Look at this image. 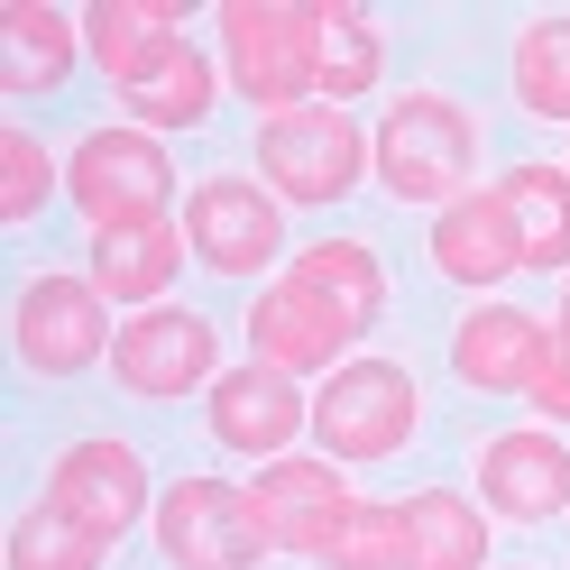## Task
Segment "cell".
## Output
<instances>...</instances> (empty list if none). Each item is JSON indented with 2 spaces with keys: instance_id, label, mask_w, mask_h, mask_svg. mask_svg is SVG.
Wrapping results in <instances>:
<instances>
[{
  "instance_id": "obj_1",
  "label": "cell",
  "mask_w": 570,
  "mask_h": 570,
  "mask_svg": "<svg viewBox=\"0 0 570 570\" xmlns=\"http://www.w3.org/2000/svg\"><path fill=\"white\" fill-rule=\"evenodd\" d=\"M212 28H222V75H230V92H239L258 120L313 111V92H323V38H313V10H304V0H230Z\"/></svg>"
},
{
  "instance_id": "obj_2",
  "label": "cell",
  "mask_w": 570,
  "mask_h": 570,
  "mask_svg": "<svg viewBox=\"0 0 570 570\" xmlns=\"http://www.w3.org/2000/svg\"><path fill=\"white\" fill-rule=\"evenodd\" d=\"M479 175V120L460 111L451 92H405L396 111L377 120V185L396 203H433L451 212Z\"/></svg>"
},
{
  "instance_id": "obj_3",
  "label": "cell",
  "mask_w": 570,
  "mask_h": 570,
  "mask_svg": "<svg viewBox=\"0 0 570 570\" xmlns=\"http://www.w3.org/2000/svg\"><path fill=\"white\" fill-rule=\"evenodd\" d=\"M65 194H75V212L101 230H148L166 222L175 203V166H166V138L157 129H92L75 157H65Z\"/></svg>"
},
{
  "instance_id": "obj_4",
  "label": "cell",
  "mask_w": 570,
  "mask_h": 570,
  "mask_svg": "<svg viewBox=\"0 0 570 570\" xmlns=\"http://www.w3.org/2000/svg\"><path fill=\"white\" fill-rule=\"evenodd\" d=\"M414 377L396 360H341L323 377V396H313V442H323V460H341V470H360V460H396L414 442Z\"/></svg>"
},
{
  "instance_id": "obj_5",
  "label": "cell",
  "mask_w": 570,
  "mask_h": 570,
  "mask_svg": "<svg viewBox=\"0 0 570 570\" xmlns=\"http://www.w3.org/2000/svg\"><path fill=\"white\" fill-rule=\"evenodd\" d=\"M368 166H377V138L350 111H332V101L258 120V175H267V194H285V203H341Z\"/></svg>"
},
{
  "instance_id": "obj_6",
  "label": "cell",
  "mask_w": 570,
  "mask_h": 570,
  "mask_svg": "<svg viewBox=\"0 0 570 570\" xmlns=\"http://www.w3.org/2000/svg\"><path fill=\"white\" fill-rule=\"evenodd\" d=\"M239 507H248V524H258L267 552H285V561H323L332 533L360 515V497H350L341 460H295V451H285V460H267V470L239 488Z\"/></svg>"
},
{
  "instance_id": "obj_7",
  "label": "cell",
  "mask_w": 570,
  "mask_h": 570,
  "mask_svg": "<svg viewBox=\"0 0 570 570\" xmlns=\"http://www.w3.org/2000/svg\"><path fill=\"white\" fill-rule=\"evenodd\" d=\"M19 368H38V377H75L92 360H111V295H101L92 276H38L19 295Z\"/></svg>"
},
{
  "instance_id": "obj_8",
  "label": "cell",
  "mask_w": 570,
  "mask_h": 570,
  "mask_svg": "<svg viewBox=\"0 0 570 570\" xmlns=\"http://www.w3.org/2000/svg\"><path fill=\"white\" fill-rule=\"evenodd\" d=\"M47 507H56V515H75L83 533H101V543H120L138 515H157V507H148V470H138V451H129L120 433H83V442H65V451H56V470H47Z\"/></svg>"
},
{
  "instance_id": "obj_9",
  "label": "cell",
  "mask_w": 570,
  "mask_h": 570,
  "mask_svg": "<svg viewBox=\"0 0 570 570\" xmlns=\"http://www.w3.org/2000/svg\"><path fill=\"white\" fill-rule=\"evenodd\" d=\"M157 552L175 570H258L267 561V543H258V524H248L230 479H175V488H157Z\"/></svg>"
},
{
  "instance_id": "obj_10",
  "label": "cell",
  "mask_w": 570,
  "mask_h": 570,
  "mask_svg": "<svg viewBox=\"0 0 570 570\" xmlns=\"http://www.w3.org/2000/svg\"><path fill=\"white\" fill-rule=\"evenodd\" d=\"M212 442L222 451H239V460H285V442L295 433H313V396L285 368H267V360H248V368H222L212 377Z\"/></svg>"
},
{
  "instance_id": "obj_11",
  "label": "cell",
  "mask_w": 570,
  "mask_h": 570,
  "mask_svg": "<svg viewBox=\"0 0 570 570\" xmlns=\"http://www.w3.org/2000/svg\"><path fill=\"white\" fill-rule=\"evenodd\" d=\"M185 239H194V258L212 276H258L285 248V212L267 203V185H248V175H212L185 203Z\"/></svg>"
},
{
  "instance_id": "obj_12",
  "label": "cell",
  "mask_w": 570,
  "mask_h": 570,
  "mask_svg": "<svg viewBox=\"0 0 570 570\" xmlns=\"http://www.w3.org/2000/svg\"><path fill=\"white\" fill-rule=\"evenodd\" d=\"M212 360H222V341H212V323L185 313V304L138 313V323H120V341H111V377L129 386V396H157V405L212 386Z\"/></svg>"
},
{
  "instance_id": "obj_13",
  "label": "cell",
  "mask_w": 570,
  "mask_h": 570,
  "mask_svg": "<svg viewBox=\"0 0 570 570\" xmlns=\"http://www.w3.org/2000/svg\"><path fill=\"white\" fill-rule=\"evenodd\" d=\"M350 341H360V332H350L323 295H304L295 276H276L267 295L248 304V350H258L267 368H285V377H313V368L332 377L350 360Z\"/></svg>"
},
{
  "instance_id": "obj_14",
  "label": "cell",
  "mask_w": 570,
  "mask_h": 570,
  "mask_svg": "<svg viewBox=\"0 0 570 570\" xmlns=\"http://www.w3.org/2000/svg\"><path fill=\"white\" fill-rule=\"evenodd\" d=\"M479 488H488V515L552 524L570 507V442L561 433H497V442H479Z\"/></svg>"
},
{
  "instance_id": "obj_15",
  "label": "cell",
  "mask_w": 570,
  "mask_h": 570,
  "mask_svg": "<svg viewBox=\"0 0 570 570\" xmlns=\"http://www.w3.org/2000/svg\"><path fill=\"white\" fill-rule=\"evenodd\" d=\"M83 47H92L101 75L129 92V83H148L157 65L185 47V10H175V0H92L83 10Z\"/></svg>"
},
{
  "instance_id": "obj_16",
  "label": "cell",
  "mask_w": 570,
  "mask_h": 570,
  "mask_svg": "<svg viewBox=\"0 0 570 570\" xmlns=\"http://www.w3.org/2000/svg\"><path fill=\"white\" fill-rule=\"evenodd\" d=\"M543 323L515 304H479V313H460V332H451V368L460 386H479V396H507V386H533V368H543Z\"/></svg>"
},
{
  "instance_id": "obj_17",
  "label": "cell",
  "mask_w": 570,
  "mask_h": 570,
  "mask_svg": "<svg viewBox=\"0 0 570 570\" xmlns=\"http://www.w3.org/2000/svg\"><path fill=\"white\" fill-rule=\"evenodd\" d=\"M433 267L451 285H497V276H524V248L507 222V194H460L451 212H433Z\"/></svg>"
},
{
  "instance_id": "obj_18",
  "label": "cell",
  "mask_w": 570,
  "mask_h": 570,
  "mask_svg": "<svg viewBox=\"0 0 570 570\" xmlns=\"http://www.w3.org/2000/svg\"><path fill=\"white\" fill-rule=\"evenodd\" d=\"M75 56H83V19L47 10V0H10V10H0V83H10L19 101L56 92L65 75H75Z\"/></svg>"
},
{
  "instance_id": "obj_19",
  "label": "cell",
  "mask_w": 570,
  "mask_h": 570,
  "mask_svg": "<svg viewBox=\"0 0 570 570\" xmlns=\"http://www.w3.org/2000/svg\"><path fill=\"white\" fill-rule=\"evenodd\" d=\"M185 230H175V222H148V230H101L92 239V285H101V295H111V304H138V313H157V295H166V285H175V267H185Z\"/></svg>"
},
{
  "instance_id": "obj_20",
  "label": "cell",
  "mask_w": 570,
  "mask_h": 570,
  "mask_svg": "<svg viewBox=\"0 0 570 570\" xmlns=\"http://www.w3.org/2000/svg\"><path fill=\"white\" fill-rule=\"evenodd\" d=\"M488 561V507L460 488L405 497V570H479Z\"/></svg>"
},
{
  "instance_id": "obj_21",
  "label": "cell",
  "mask_w": 570,
  "mask_h": 570,
  "mask_svg": "<svg viewBox=\"0 0 570 570\" xmlns=\"http://www.w3.org/2000/svg\"><path fill=\"white\" fill-rule=\"evenodd\" d=\"M497 194H507V222H515V248H524V267H543L561 276L570 267V166H507L497 175Z\"/></svg>"
},
{
  "instance_id": "obj_22",
  "label": "cell",
  "mask_w": 570,
  "mask_h": 570,
  "mask_svg": "<svg viewBox=\"0 0 570 570\" xmlns=\"http://www.w3.org/2000/svg\"><path fill=\"white\" fill-rule=\"evenodd\" d=\"M285 276H295L304 295H323L350 332H377V313H386V267H377L368 239H313Z\"/></svg>"
},
{
  "instance_id": "obj_23",
  "label": "cell",
  "mask_w": 570,
  "mask_h": 570,
  "mask_svg": "<svg viewBox=\"0 0 570 570\" xmlns=\"http://www.w3.org/2000/svg\"><path fill=\"white\" fill-rule=\"evenodd\" d=\"M313 38H323V101L332 111H350L360 92H377L386 38H377V19L360 10V0H323V10H313Z\"/></svg>"
},
{
  "instance_id": "obj_24",
  "label": "cell",
  "mask_w": 570,
  "mask_h": 570,
  "mask_svg": "<svg viewBox=\"0 0 570 570\" xmlns=\"http://www.w3.org/2000/svg\"><path fill=\"white\" fill-rule=\"evenodd\" d=\"M212 83H222V75H212V56L185 38V47H175L148 83H129L120 101H129V120H138V129H203V111H212Z\"/></svg>"
},
{
  "instance_id": "obj_25",
  "label": "cell",
  "mask_w": 570,
  "mask_h": 570,
  "mask_svg": "<svg viewBox=\"0 0 570 570\" xmlns=\"http://www.w3.org/2000/svg\"><path fill=\"white\" fill-rule=\"evenodd\" d=\"M515 101L533 120H570V19H533L515 38Z\"/></svg>"
},
{
  "instance_id": "obj_26",
  "label": "cell",
  "mask_w": 570,
  "mask_h": 570,
  "mask_svg": "<svg viewBox=\"0 0 570 570\" xmlns=\"http://www.w3.org/2000/svg\"><path fill=\"white\" fill-rule=\"evenodd\" d=\"M101 533H83L75 515H56V507H28L10 524V570H101Z\"/></svg>"
},
{
  "instance_id": "obj_27",
  "label": "cell",
  "mask_w": 570,
  "mask_h": 570,
  "mask_svg": "<svg viewBox=\"0 0 570 570\" xmlns=\"http://www.w3.org/2000/svg\"><path fill=\"white\" fill-rule=\"evenodd\" d=\"M65 185V175L47 166V148H38V138H28V129H0V222H38V212H47V194Z\"/></svg>"
},
{
  "instance_id": "obj_28",
  "label": "cell",
  "mask_w": 570,
  "mask_h": 570,
  "mask_svg": "<svg viewBox=\"0 0 570 570\" xmlns=\"http://www.w3.org/2000/svg\"><path fill=\"white\" fill-rule=\"evenodd\" d=\"M332 570H405V507H360L332 533Z\"/></svg>"
},
{
  "instance_id": "obj_29",
  "label": "cell",
  "mask_w": 570,
  "mask_h": 570,
  "mask_svg": "<svg viewBox=\"0 0 570 570\" xmlns=\"http://www.w3.org/2000/svg\"><path fill=\"white\" fill-rule=\"evenodd\" d=\"M533 414H552V423H570V332H552L543 341V368H533Z\"/></svg>"
},
{
  "instance_id": "obj_30",
  "label": "cell",
  "mask_w": 570,
  "mask_h": 570,
  "mask_svg": "<svg viewBox=\"0 0 570 570\" xmlns=\"http://www.w3.org/2000/svg\"><path fill=\"white\" fill-rule=\"evenodd\" d=\"M561 332H570V285H561Z\"/></svg>"
}]
</instances>
